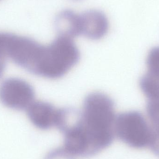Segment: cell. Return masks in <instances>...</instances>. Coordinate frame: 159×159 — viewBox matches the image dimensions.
<instances>
[{"label":"cell","instance_id":"cell-1","mask_svg":"<svg viewBox=\"0 0 159 159\" xmlns=\"http://www.w3.org/2000/svg\"><path fill=\"white\" fill-rule=\"evenodd\" d=\"M113 100L101 92L85 98L81 116L74 126L84 141L88 156L107 148L114 140L115 107Z\"/></svg>","mask_w":159,"mask_h":159},{"label":"cell","instance_id":"cell-2","mask_svg":"<svg viewBox=\"0 0 159 159\" xmlns=\"http://www.w3.org/2000/svg\"><path fill=\"white\" fill-rule=\"evenodd\" d=\"M115 133L123 143L136 148L151 145L155 137L143 121L131 114L116 118Z\"/></svg>","mask_w":159,"mask_h":159},{"label":"cell","instance_id":"cell-3","mask_svg":"<svg viewBox=\"0 0 159 159\" xmlns=\"http://www.w3.org/2000/svg\"><path fill=\"white\" fill-rule=\"evenodd\" d=\"M34 96L32 86L20 78H8L0 85V101L12 109L27 110L34 102Z\"/></svg>","mask_w":159,"mask_h":159},{"label":"cell","instance_id":"cell-4","mask_svg":"<svg viewBox=\"0 0 159 159\" xmlns=\"http://www.w3.org/2000/svg\"><path fill=\"white\" fill-rule=\"evenodd\" d=\"M27 115L31 122L38 129L47 130L57 127L60 109L43 101H34L27 108Z\"/></svg>","mask_w":159,"mask_h":159},{"label":"cell","instance_id":"cell-5","mask_svg":"<svg viewBox=\"0 0 159 159\" xmlns=\"http://www.w3.org/2000/svg\"><path fill=\"white\" fill-rule=\"evenodd\" d=\"M80 34L92 40H98L106 34L108 22L104 14L98 10H89L80 15Z\"/></svg>","mask_w":159,"mask_h":159},{"label":"cell","instance_id":"cell-6","mask_svg":"<svg viewBox=\"0 0 159 159\" xmlns=\"http://www.w3.org/2000/svg\"><path fill=\"white\" fill-rule=\"evenodd\" d=\"M55 24L59 36L73 39L81 35L80 15L71 10H64L58 14Z\"/></svg>","mask_w":159,"mask_h":159},{"label":"cell","instance_id":"cell-7","mask_svg":"<svg viewBox=\"0 0 159 159\" xmlns=\"http://www.w3.org/2000/svg\"><path fill=\"white\" fill-rule=\"evenodd\" d=\"M7 58L0 54V78L2 77L6 66Z\"/></svg>","mask_w":159,"mask_h":159},{"label":"cell","instance_id":"cell-8","mask_svg":"<svg viewBox=\"0 0 159 159\" xmlns=\"http://www.w3.org/2000/svg\"><path fill=\"white\" fill-rule=\"evenodd\" d=\"M75 1H77V0H75Z\"/></svg>","mask_w":159,"mask_h":159}]
</instances>
